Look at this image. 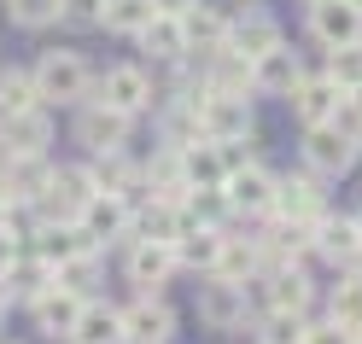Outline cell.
<instances>
[{
    "label": "cell",
    "mask_w": 362,
    "mask_h": 344,
    "mask_svg": "<svg viewBox=\"0 0 362 344\" xmlns=\"http://www.w3.org/2000/svg\"><path fill=\"white\" fill-rule=\"evenodd\" d=\"M216 280H234V286H245V280H257L263 274V257H257V239H245V234H222V257H216Z\"/></svg>",
    "instance_id": "cell-25"
},
{
    "label": "cell",
    "mask_w": 362,
    "mask_h": 344,
    "mask_svg": "<svg viewBox=\"0 0 362 344\" xmlns=\"http://www.w3.org/2000/svg\"><path fill=\"white\" fill-rule=\"evenodd\" d=\"M0 344H24V338H0Z\"/></svg>",
    "instance_id": "cell-42"
},
{
    "label": "cell",
    "mask_w": 362,
    "mask_h": 344,
    "mask_svg": "<svg viewBox=\"0 0 362 344\" xmlns=\"http://www.w3.org/2000/svg\"><path fill=\"white\" fill-rule=\"evenodd\" d=\"M6 327H12V297L0 292V338H6Z\"/></svg>",
    "instance_id": "cell-38"
},
{
    "label": "cell",
    "mask_w": 362,
    "mask_h": 344,
    "mask_svg": "<svg viewBox=\"0 0 362 344\" xmlns=\"http://www.w3.org/2000/svg\"><path fill=\"white\" fill-rule=\"evenodd\" d=\"M30 82H35V100L41 105H88L94 94V64H88L76 47H47L30 64Z\"/></svg>",
    "instance_id": "cell-1"
},
{
    "label": "cell",
    "mask_w": 362,
    "mask_h": 344,
    "mask_svg": "<svg viewBox=\"0 0 362 344\" xmlns=\"http://www.w3.org/2000/svg\"><path fill=\"white\" fill-rule=\"evenodd\" d=\"M129 222H134V210H129L117 193H94L76 210V234H82L88 251H100V257H105L111 245H129Z\"/></svg>",
    "instance_id": "cell-7"
},
{
    "label": "cell",
    "mask_w": 362,
    "mask_h": 344,
    "mask_svg": "<svg viewBox=\"0 0 362 344\" xmlns=\"http://www.w3.org/2000/svg\"><path fill=\"white\" fill-rule=\"evenodd\" d=\"M18 251H24V245H18V234H12L6 222H0V268H6V263L18 257Z\"/></svg>",
    "instance_id": "cell-36"
},
{
    "label": "cell",
    "mask_w": 362,
    "mask_h": 344,
    "mask_svg": "<svg viewBox=\"0 0 362 344\" xmlns=\"http://www.w3.org/2000/svg\"><path fill=\"white\" fill-rule=\"evenodd\" d=\"M356 344H362V333H356Z\"/></svg>",
    "instance_id": "cell-44"
},
{
    "label": "cell",
    "mask_w": 362,
    "mask_h": 344,
    "mask_svg": "<svg viewBox=\"0 0 362 344\" xmlns=\"http://www.w3.org/2000/svg\"><path fill=\"white\" fill-rule=\"evenodd\" d=\"M193 315H199V327H205V333H252V304H245V286L216 280V274L199 280Z\"/></svg>",
    "instance_id": "cell-3"
},
{
    "label": "cell",
    "mask_w": 362,
    "mask_h": 344,
    "mask_svg": "<svg viewBox=\"0 0 362 344\" xmlns=\"http://www.w3.org/2000/svg\"><path fill=\"white\" fill-rule=\"evenodd\" d=\"M88 100L134 123V117H146V111L158 105V82H152L146 64L123 59V64H111V71H100V76H94V94H88Z\"/></svg>",
    "instance_id": "cell-2"
},
{
    "label": "cell",
    "mask_w": 362,
    "mask_h": 344,
    "mask_svg": "<svg viewBox=\"0 0 362 344\" xmlns=\"http://www.w3.org/2000/svg\"><path fill=\"white\" fill-rule=\"evenodd\" d=\"M64 344H123V309L111 297H88Z\"/></svg>",
    "instance_id": "cell-20"
},
{
    "label": "cell",
    "mask_w": 362,
    "mask_h": 344,
    "mask_svg": "<svg viewBox=\"0 0 362 344\" xmlns=\"http://www.w3.org/2000/svg\"><path fill=\"white\" fill-rule=\"evenodd\" d=\"M30 257H41L47 268H59V263H71L76 251H88L82 245V234H76V222H35V234H30Z\"/></svg>",
    "instance_id": "cell-24"
},
{
    "label": "cell",
    "mask_w": 362,
    "mask_h": 344,
    "mask_svg": "<svg viewBox=\"0 0 362 344\" xmlns=\"http://www.w3.org/2000/svg\"><path fill=\"white\" fill-rule=\"evenodd\" d=\"M222 47L252 64V59H263L269 47H281V24H275L269 12H240V18H228V41H222Z\"/></svg>",
    "instance_id": "cell-19"
},
{
    "label": "cell",
    "mask_w": 362,
    "mask_h": 344,
    "mask_svg": "<svg viewBox=\"0 0 362 344\" xmlns=\"http://www.w3.org/2000/svg\"><path fill=\"white\" fill-rule=\"evenodd\" d=\"M53 286L76 292V297H100V286H105V257H100V251H76L71 263L53 268Z\"/></svg>",
    "instance_id": "cell-28"
},
{
    "label": "cell",
    "mask_w": 362,
    "mask_h": 344,
    "mask_svg": "<svg viewBox=\"0 0 362 344\" xmlns=\"http://www.w3.org/2000/svg\"><path fill=\"white\" fill-rule=\"evenodd\" d=\"M322 76L333 82V88H362V41L356 47H339V53H327V64H322Z\"/></svg>",
    "instance_id": "cell-32"
},
{
    "label": "cell",
    "mask_w": 362,
    "mask_h": 344,
    "mask_svg": "<svg viewBox=\"0 0 362 344\" xmlns=\"http://www.w3.org/2000/svg\"><path fill=\"white\" fill-rule=\"evenodd\" d=\"M351 6H356V12H362V0H351Z\"/></svg>",
    "instance_id": "cell-43"
},
{
    "label": "cell",
    "mask_w": 362,
    "mask_h": 344,
    "mask_svg": "<svg viewBox=\"0 0 362 344\" xmlns=\"http://www.w3.org/2000/svg\"><path fill=\"white\" fill-rule=\"evenodd\" d=\"M310 257L315 263H327L333 274H351L362 263V234H356V216H322L310 227Z\"/></svg>",
    "instance_id": "cell-9"
},
{
    "label": "cell",
    "mask_w": 362,
    "mask_h": 344,
    "mask_svg": "<svg viewBox=\"0 0 362 344\" xmlns=\"http://www.w3.org/2000/svg\"><path fill=\"white\" fill-rule=\"evenodd\" d=\"M339 100H345V88H333L322 71H304V82L286 94V105H292V117H298V129H315V123H333V111H339Z\"/></svg>",
    "instance_id": "cell-17"
},
{
    "label": "cell",
    "mask_w": 362,
    "mask_h": 344,
    "mask_svg": "<svg viewBox=\"0 0 362 344\" xmlns=\"http://www.w3.org/2000/svg\"><path fill=\"white\" fill-rule=\"evenodd\" d=\"M298 344H356V338H351L345 327H333V321L310 315V321H304V338H298Z\"/></svg>",
    "instance_id": "cell-35"
},
{
    "label": "cell",
    "mask_w": 362,
    "mask_h": 344,
    "mask_svg": "<svg viewBox=\"0 0 362 344\" xmlns=\"http://www.w3.org/2000/svg\"><path fill=\"white\" fill-rule=\"evenodd\" d=\"M351 216H356V234H362V210H351Z\"/></svg>",
    "instance_id": "cell-40"
},
{
    "label": "cell",
    "mask_w": 362,
    "mask_h": 344,
    "mask_svg": "<svg viewBox=\"0 0 362 344\" xmlns=\"http://www.w3.org/2000/svg\"><path fill=\"white\" fill-rule=\"evenodd\" d=\"M30 105H41L35 100V82H30V71H0V117H12V111H30Z\"/></svg>",
    "instance_id": "cell-31"
},
{
    "label": "cell",
    "mask_w": 362,
    "mask_h": 344,
    "mask_svg": "<svg viewBox=\"0 0 362 344\" xmlns=\"http://www.w3.org/2000/svg\"><path fill=\"white\" fill-rule=\"evenodd\" d=\"M181 35H187V53H216L228 41V12L211 6V0H193L181 12Z\"/></svg>",
    "instance_id": "cell-23"
},
{
    "label": "cell",
    "mask_w": 362,
    "mask_h": 344,
    "mask_svg": "<svg viewBox=\"0 0 362 344\" xmlns=\"http://www.w3.org/2000/svg\"><path fill=\"white\" fill-rule=\"evenodd\" d=\"M304 71H310V64H304V53H298V47H286V41H281V47H269L263 59H252V94L286 100L292 88L304 82Z\"/></svg>",
    "instance_id": "cell-15"
},
{
    "label": "cell",
    "mask_w": 362,
    "mask_h": 344,
    "mask_svg": "<svg viewBox=\"0 0 362 344\" xmlns=\"http://www.w3.org/2000/svg\"><path fill=\"white\" fill-rule=\"evenodd\" d=\"M252 344H257V338H252Z\"/></svg>",
    "instance_id": "cell-46"
},
{
    "label": "cell",
    "mask_w": 362,
    "mask_h": 344,
    "mask_svg": "<svg viewBox=\"0 0 362 344\" xmlns=\"http://www.w3.org/2000/svg\"><path fill=\"white\" fill-rule=\"evenodd\" d=\"M322 321L345 327L351 338L362 333V286H356V274H339V280L322 292Z\"/></svg>",
    "instance_id": "cell-26"
},
{
    "label": "cell",
    "mask_w": 362,
    "mask_h": 344,
    "mask_svg": "<svg viewBox=\"0 0 362 344\" xmlns=\"http://www.w3.org/2000/svg\"><path fill=\"white\" fill-rule=\"evenodd\" d=\"M47 146H53V111L47 105L0 117V158L6 164H35V158H47Z\"/></svg>",
    "instance_id": "cell-6"
},
{
    "label": "cell",
    "mask_w": 362,
    "mask_h": 344,
    "mask_svg": "<svg viewBox=\"0 0 362 344\" xmlns=\"http://www.w3.org/2000/svg\"><path fill=\"white\" fill-rule=\"evenodd\" d=\"M181 181H187V187H222V181H228V158H222V146H211V141L181 146Z\"/></svg>",
    "instance_id": "cell-27"
},
{
    "label": "cell",
    "mask_w": 362,
    "mask_h": 344,
    "mask_svg": "<svg viewBox=\"0 0 362 344\" xmlns=\"http://www.w3.org/2000/svg\"><path fill=\"white\" fill-rule=\"evenodd\" d=\"M71 134H76V146H82L88 158H100V152H129V141H134V123L88 100V105H76V123H71Z\"/></svg>",
    "instance_id": "cell-10"
},
{
    "label": "cell",
    "mask_w": 362,
    "mask_h": 344,
    "mask_svg": "<svg viewBox=\"0 0 362 344\" xmlns=\"http://www.w3.org/2000/svg\"><path fill=\"white\" fill-rule=\"evenodd\" d=\"M117 309H123V344H175L181 315L164 292H134Z\"/></svg>",
    "instance_id": "cell-5"
},
{
    "label": "cell",
    "mask_w": 362,
    "mask_h": 344,
    "mask_svg": "<svg viewBox=\"0 0 362 344\" xmlns=\"http://www.w3.org/2000/svg\"><path fill=\"white\" fill-rule=\"evenodd\" d=\"M100 12H105V0H59V24H71V30H100Z\"/></svg>",
    "instance_id": "cell-34"
},
{
    "label": "cell",
    "mask_w": 362,
    "mask_h": 344,
    "mask_svg": "<svg viewBox=\"0 0 362 344\" xmlns=\"http://www.w3.org/2000/svg\"><path fill=\"white\" fill-rule=\"evenodd\" d=\"M47 286H53V268L41 263V257H30V251H18V257L0 268V292L12 297V309H30Z\"/></svg>",
    "instance_id": "cell-18"
},
{
    "label": "cell",
    "mask_w": 362,
    "mask_h": 344,
    "mask_svg": "<svg viewBox=\"0 0 362 344\" xmlns=\"http://www.w3.org/2000/svg\"><path fill=\"white\" fill-rule=\"evenodd\" d=\"M82 304H88V297L64 292V286H47V292L30 304V327L47 338V344H64V338H71V327H76V315H82Z\"/></svg>",
    "instance_id": "cell-16"
},
{
    "label": "cell",
    "mask_w": 362,
    "mask_h": 344,
    "mask_svg": "<svg viewBox=\"0 0 362 344\" xmlns=\"http://www.w3.org/2000/svg\"><path fill=\"white\" fill-rule=\"evenodd\" d=\"M222 198H228V210L240 222H263L269 204H275V170H263L257 158H252V164H240L228 181H222Z\"/></svg>",
    "instance_id": "cell-11"
},
{
    "label": "cell",
    "mask_w": 362,
    "mask_h": 344,
    "mask_svg": "<svg viewBox=\"0 0 362 344\" xmlns=\"http://www.w3.org/2000/svg\"><path fill=\"white\" fill-rule=\"evenodd\" d=\"M175 274L181 268H175V251L170 245H152V239H129L123 245V280L134 292H164Z\"/></svg>",
    "instance_id": "cell-13"
},
{
    "label": "cell",
    "mask_w": 362,
    "mask_h": 344,
    "mask_svg": "<svg viewBox=\"0 0 362 344\" xmlns=\"http://www.w3.org/2000/svg\"><path fill=\"white\" fill-rule=\"evenodd\" d=\"M187 6H193V0H152V12H164V18H181Z\"/></svg>",
    "instance_id": "cell-37"
},
{
    "label": "cell",
    "mask_w": 362,
    "mask_h": 344,
    "mask_svg": "<svg viewBox=\"0 0 362 344\" xmlns=\"http://www.w3.org/2000/svg\"><path fill=\"white\" fill-rule=\"evenodd\" d=\"M310 6H315V0H310Z\"/></svg>",
    "instance_id": "cell-45"
},
{
    "label": "cell",
    "mask_w": 362,
    "mask_h": 344,
    "mask_svg": "<svg viewBox=\"0 0 362 344\" xmlns=\"http://www.w3.org/2000/svg\"><path fill=\"white\" fill-rule=\"evenodd\" d=\"M6 18L18 30H53L59 24V0H6Z\"/></svg>",
    "instance_id": "cell-33"
},
{
    "label": "cell",
    "mask_w": 362,
    "mask_h": 344,
    "mask_svg": "<svg viewBox=\"0 0 362 344\" xmlns=\"http://www.w3.org/2000/svg\"><path fill=\"white\" fill-rule=\"evenodd\" d=\"M222 234H228V227H181V239L170 245L175 251V268L205 280V274L216 268V257H222Z\"/></svg>",
    "instance_id": "cell-21"
},
{
    "label": "cell",
    "mask_w": 362,
    "mask_h": 344,
    "mask_svg": "<svg viewBox=\"0 0 362 344\" xmlns=\"http://www.w3.org/2000/svg\"><path fill=\"white\" fill-rule=\"evenodd\" d=\"M152 24V0H105V12H100V30H111V35H141Z\"/></svg>",
    "instance_id": "cell-30"
},
{
    "label": "cell",
    "mask_w": 362,
    "mask_h": 344,
    "mask_svg": "<svg viewBox=\"0 0 362 344\" xmlns=\"http://www.w3.org/2000/svg\"><path fill=\"white\" fill-rule=\"evenodd\" d=\"M356 158H362V129H356Z\"/></svg>",
    "instance_id": "cell-39"
},
{
    "label": "cell",
    "mask_w": 362,
    "mask_h": 344,
    "mask_svg": "<svg viewBox=\"0 0 362 344\" xmlns=\"http://www.w3.org/2000/svg\"><path fill=\"white\" fill-rule=\"evenodd\" d=\"M134 47H141L152 64H164V71H175L181 59H187V35H181V18H164V12H152V24L134 35Z\"/></svg>",
    "instance_id": "cell-22"
},
{
    "label": "cell",
    "mask_w": 362,
    "mask_h": 344,
    "mask_svg": "<svg viewBox=\"0 0 362 344\" xmlns=\"http://www.w3.org/2000/svg\"><path fill=\"white\" fill-rule=\"evenodd\" d=\"M304 170L315 175V181H345L362 158H356V141L339 123H315V129H304Z\"/></svg>",
    "instance_id": "cell-4"
},
{
    "label": "cell",
    "mask_w": 362,
    "mask_h": 344,
    "mask_svg": "<svg viewBox=\"0 0 362 344\" xmlns=\"http://www.w3.org/2000/svg\"><path fill=\"white\" fill-rule=\"evenodd\" d=\"M175 204H181V222H187V227H228V222H234L222 187H187Z\"/></svg>",
    "instance_id": "cell-29"
},
{
    "label": "cell",
    "mask_w": 362,
    "mask_h": 344,
    "mask_svg": "<svg viewBox=\"0 0 362 344\" xmlns=\"http://www.w3.org/2000/svg\"><path fill=\"white\" fill-rule=\"evenodd\" d=\"M199 134H205L211 146L252 141V100H234V94H205V100H199Z\"/></svg>",
    "instance_id": "cell-12"
},
{
    "label": "cell",
    "mask_w": 362,
    "mask_h": 344,
    "mask_svg": "<svg viewBox=\"0 0 362 344\" xmlns=\"http://www.w3.org/2000/svg\"><path fill=\"white\" fill-rule=\"evenodd\" d=\"M310 41L322 53L356 47V41H362V12L351 6V0H315V6H310Z\"/></svg>",
    "instance_id": "cell-14"
},
{
    "label": "cell",
    "mask_w": 362,
    "mask_h": 344,
    "mask_svg": "<svg viewBox=\"0 0 362 344\" xmlns=\"http://www.w3.org/2000/svg\"><path fill=\"white\" fill-rule=\"evenodd\" d=\"M351 274H356V286H362V263H356V268H351Z\"/></svg>",
    "instance_id": "cell-41"
},
{
    "label": "cell",
    "mask_w": 362,
    "mask_h": 344,
    "mask_svg": "<svg viewBox=\"0 0 362 344\" xmlns=\"http://www.w3.org/2000/svg\"><path fill=\"white\" fill-rule=\"evenodd\" d=\"M275 222H298V227H315L327 216V181H315L310 170L298 175H275V204H269Z\"/></svg>",
    "instance_id": "cell-8"
}]
</instances>
